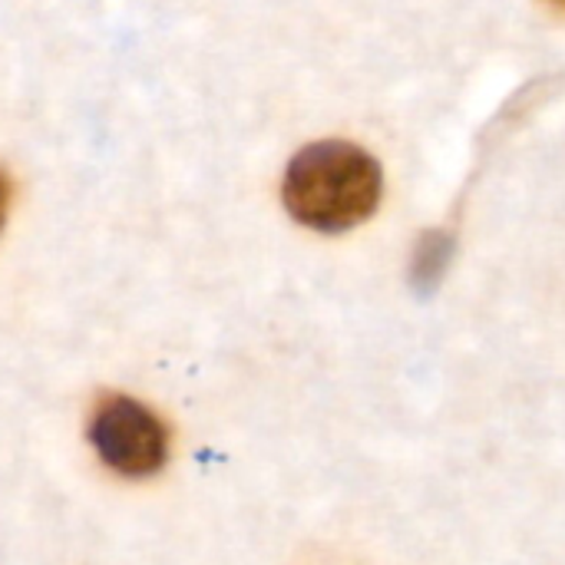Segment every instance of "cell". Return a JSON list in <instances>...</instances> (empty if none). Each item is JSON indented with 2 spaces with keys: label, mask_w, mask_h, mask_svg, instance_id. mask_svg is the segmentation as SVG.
Masks as SVG:
<instances>
[{
  "label": "cell",
  "mask_w": 565,
  "mask_h": 565,
  "mask_svg": "<svg viewBox=\"0 0 565 565\" xmlns=\"http://www.w3.org/2000/svg\"><path fill=\"white\" fill-rule=\"evenodd\" d=\"M384 172L377 159L341 139L305 146L285 169L281 199L295 222L315 232H348L367 222L381 202Z\"/></svg>",
  "instance_id": "obj_1"
},
{
  "label": "cell",
  "mask_w": 565,
  "mask_h": 565,
  "mask_svg": "<svg viewBox=\"0 0 565 565\" xmlns=\"http://www.w3.org/2000/svg\"><path fill=\"white\" fill-rule=\"evenodd\" d=\"M89 444L109 470L129 480L156 477L169 460L166 424L126 394H109L96 404L89 417Z\"/></svg>",
  "instance_id": "obj_2"
},
{
  "label": "cell",
  "mask_w": 565,
  "mask_h": 565,
  "mask_svg": "<svg viewBox=\"0 0 565 565\" xmlns=\"http://www.w3.org/2000/svg\"><path fill=\"white\" fill-rule=\"evenodd\" d=\"M454 235L450 232H424L417 248H414V258H411V285L420 291V295H430L447 268H450V258H454Z\"/></svg>",
  "instance_id": "obj_3"
},
{
  "label": "cell",
  "mask_w": 565,
  "mask_h": 565,
  "mask_svg": "<svg viewBox=\"0 0 565 565\" xmlns=\"http://www.w3.org/2000/svg\"><path fill=\"white\" fill-rule=\"evenodd\" d=\"M7 202H10V185L0 175V228H3V218H7Z\"/></svg>",
  "instance_id": "obj_4"
},
{
  "label": "cell",
  "mask_w": 565,
  "mask_h": 565,
  "mask_svg": "<svg viewBox=\"0 0 565 565\" xmlns=\"http://www.w3.org/2000/svg\"><path fill=\"white\" fill-rule=\"evenodd\" d=\"M546 7H553L556 13H563L565 17V0H546Z\"/></svg>",
  "instance_id": "obj_5"
}]
</instances>
